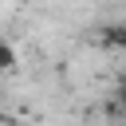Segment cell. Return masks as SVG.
<instances>
[{"label":"cell","instance_id":"6da1fadb","mask_svg":"<svg viewBox=\"0 0 126 126\" xmlns=\"http://www.w3.org/2000/svg\"><path fill=\"white\" fill-rule=\"evenodd\" d=\"M0 59H4V67H8V71L16 67V51H12V43H8V39H4V47H0Z\"/></svg>","mask_w":126,"mask_h":126}]
</instances>
